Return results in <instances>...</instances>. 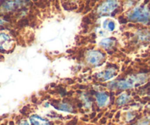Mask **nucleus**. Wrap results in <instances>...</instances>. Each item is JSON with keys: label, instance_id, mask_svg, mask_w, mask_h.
Here are the masks:
<instances>
[{"label": "nucleus", "instance_id": "3", "mask_svg": "<svg viewBox=\"0 0 150 125\" xmlns=\"http://www.w3.org/2000/svg\"><path fill=\"white\" fill-rule=\"evenodd\" d=\"M29 0H0V13L8 15L26 7Z\"/></svg>", "mask_w": 150, "mask_h": 125}, {"label": "nucleus", "instance_id": "11", "mask_svg": "<svg viewBox=\"0 0 150 125\" xmlns=\"http://www.w3.org/2000/svg\"><path fill=\"white\" fill-rule=\"evenodd\" d=\"M130 100H131L130 95L126 92H123L117 97V100H116V105L119 107L124 106L130 102Z\"/></svg>", "mask_w": 150, "mask_h": 125}, {"label": "nucleus", "instance_id": "8", "mask_svg": "<svg viewBox=\"0 0 150 125\" xmlns=\"http://www.w3.org/2000/svg\"><path fill=\"white\" fill-rule=\"evenodd\" d=\"M95 100L97 105L102 108L108 105L109 102V95L105 92H98L95 95Z\"/></svg>", "mask_w": 150, "mask_h": 125}, {"label": "nucleus", "instance_id": "1", "mask_svg": "<svg viewBox=\"0 0 150 125\" xmlns=\"http://www.w3.org/2000/svg\"><path fill=\"white\" fill-rule=\"evenodd\" d=\"M149 79V76L144 73L135 74L126 78L123 80H120L117 82H111L109 83V86L112 89L113 86L119 89H130L134 88L137 85H142L146 83Z\"/></svg>", "mask_w": 150, "mask_h": 125}, {"label": "nucleus", "instance_id": "16", "mask_svg": "<svg viewBox=\"0 0 150 125\" xmlns=\"http://www.w3.org/2000/svg\"><path fill=\"white\" fill-rule=\"evenodd\" d=\"M135 117H136V115H135V114H133V112H131V111H128V112L126 114V121H130L131 120H133V119L135 118Z\"/></svg>", "mask_w": 150, "mask_h": 125}, {"label": "nucleus", "instance_id": "2", "mask_svg": "<svg viewBox=\"0 0 150 125\" xmlns=\"http://www.w3.org/2000/svg\"><path fill=\"white\" fill-rule=\"evenodd\" d=\"M129 20L144 25L150 24V7L145 4L136 6L127 13Z\"/></svg>", "mask_w": 150, "mask_h": 125}, {"label": "nucleus", "instance_id": "10", "mask_svg": "<svg viewBox=\"0 0 150 125\" xmlns=\"http://www.w3.org/2000/svg\"><path fill=\"white\" fill-rule=\"evenodd\" d=\"M54 108L56 110L59 111H62V112L65 113H73L75 111V108L73 107V105L72 104L69 103L67 102H58L57 105H53Z\"/></svg>", "mask_w": 150, "mask_h": 125}, {"label": "nucleus", "instance_id": "17", "mask_svg": "<svg viewBox=\"0 0 150 125\" xmlns=\"http://www.w3.org/2000/svg\"><path fill=\"white\" fill-rule=\"evenodd\" d=\"M17 125H31L29 121L26 119H21L17 121Z\"/></svg>", "mask_w": 150, "mask_h": 125}, {"label": "nucleus", "instance_id": "18", "mask_svg": "<svg viewBox=\"0 0 150 125\" xmlns=\"http://www.w3.org/2000/svg\"><path fill=\"white\" fill-rule=\"evenodd\" d=\"M149 109H150V105H149Z\"/></svg>", "mask_w": 150, "mask_h": 125}, {"label": "nucleus", "instance_id": "14", "mask_svg": "<svg viewBox=\"0 0 150 125\" xmlns=\"http://www.w3.org/2000/svg\"><path fill=\"white\" fill-rule=\"evenodd\" d=\"M104 29H107L108 32H112L116 29V23L113 20H105L103 24Z\"/></svg>", "mask_w": 150, "mask_h": 125}, {"label": "nucleus", "instance_id": "4", "mask_svg": "<svg viewBox=\"0 0 150 125\" xmlns=\"http://www.w3.org/2000/svg\"><path fill=\"white\" fill-rule=\"evenodd\" d=\"M118 0H105L97 9V13L99 16H109L114 13L119 7Z\"/></svg>", "mask_w": 150, "mask_h": 125}, {"label": "nucleus", "instance_id": "7", "mask_svg": "<svg viewBox=\"0 0 150 125\" xmlns=\"http://www.w3.org/2000/svg\"><path fill=\"white\" fill-rule=\"evenodd\" d=\"M29 121L31 125H53L52 122L48 119L36 114L29 116Z\"/></svg>", "mask_w": 150, "mask_h": 125}, {"label": "nucleus", "instance_id": "15", "mask_svg": "<svg viewBox=\"0 0 150 125\" xmlns=\"http://www.w3.org/2000/svg\"><path fill=\"white\" fill-rule=\"evenodd\" d=\"M150 124V117H145L142 119L139 120L136 125H149Z\"/></svg>", "mask_w": 150, "mask_h": 125}, {"label": "nucleus", "instance_id": "13", "mask_svg": "<svg viewBox=\"0 0 150 125\" xmlns=\"http://www.w3.org/2000/svg\"><path fill=\"white\" fill-rule=\"evenodd\" d=\"M81 101L82 102L83 107L86 109H89L92 105V101L88 95L85 93H82L80 96Z\"/></svg>", "mask_w": 150, "mask_h": 125}, {"label": "nucleus", "instance_id": "12", "mask_svg": "<svg viewBox=\"0 0 150 125\" xmlns=\"http://www.w3.org/2000/svg\"><path fill=\"white\" fill-rule=\"evenodd\" d=\"M114 44H115V40L114 38L111 37L103 38L99 42L100 46H101L103 48H104L105 50L111 49L114 46Z\"/></svg>", "mask_w": 150, "mask_h": 125}, {"label": "nucleus", "instance_id": "6", "mask_svg": "<svg viewBox=\"0 0 150 125\" xmlns=\"http://www.w3.org/2000/svg\"><path fill=\"white\" fill-rule=\"evenodd\" d=\"M14 46V42L10 35L1 32L0 33V53L6 54L11 51Z\"/></svg>", "mask_w": 150, "mask_h": 125}, {"label": "nucleus", "instance_id": "9", "mask_svg": "<svg viewBox=\"0 0 150 125\" xmlns=\"http://www.w3.org/2000/svg\"><path fill=\"white\" fill-rule=\"evenodd\" d=\"M117 73V69L114 68V67H108L106 70L98 73V77L100 79H102L103 81H108L115 77Z\"/></svg>", "mask_w": 150, "mask_h": 125}, {"label": "nucleus", "instance_id": "5", "mask_svg": "<svg viewBox=\"0 0 150 125\" xmlns=\"http://www.w3.org/2000/svg\"><path fill=\"white\" fill-rule=\"evenodd\" d=\"M105 59V54L98 50H90L86 54V61L92 66H98Z\"/></svg>", "mask_w": 150, "mask_h": 125}]
</instances>
